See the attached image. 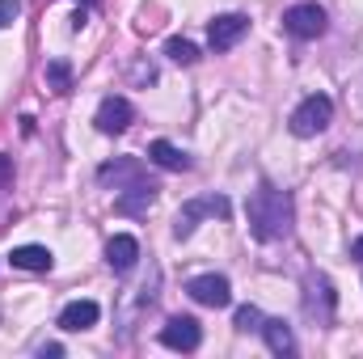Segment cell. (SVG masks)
Segmentation results:
<instances>
[{"instance_id":"obj_1","label":"cell","mask_w":363,"mask_h":359,"mask_svg":"<svg viewBox=\"0 0 363 359\" xmlns=\"http://www.w3.org/2000/svg\"><path fill=\"white\" fill-rule=\"evenodd\" d=\"M245 220H250V233L258 241H283L296 224V207H291V194L279 190L271 182H262L250 203H245Z\"/></svg>"},{"instance_id":"obj_2","label":"cell","mask_w":363,"mask_h":359,"mask_svg":"<svg viewBox=\"0 0 363 359\" xmlns=\"http://www.w3.org/2000/svg\"><path fill=\"white\" fill-rule=\"evenodd\" d=\"M330 118H334V101H330L325 93H308V97L291 110V136H300V140L321 136V131L330 127Z\"/></svg>"},{"instance_id":"obj_3","label":"cell","mask_w":363,"mask_h":359,"mask_svg":"<svg viewBox=\"0 0 363 359\" xmlns=\"http://www.w3.org/2000/svg\"><path fill=\"white\" fill-rule=\"evenodd\" d=\"M228 211H233V203H228L224 194H203V199H190V203L178 211V220H174V237H190V233H194V224H199L203 216L228 220Z\"/></svg>"},{"instance_id":"obj_4","label":"cell","mask_w":363,"mask_h":359,"mask_svg":"<svg viewBox=\"0 0 363 359\" xmlns=\"http://www.w3.org/2000/svg\"><path fill=\"white\" fill-rule=\"evenodd\" d=\"M334 309H338L334 283H330L325 275H308V279H304V313H308L317 326H330V321H334Z\"/></svg>"},{"instance_id":"obj_5","label":"cell","mask_w":363,"mask_h":359,"mask_svg":"<svg viewBox=\"0 0 363 359\" xmlns=\"http://www.w3.org/2000/svg\"><path fill=\"white\" fill-rule=\"evenodd\" d=\"M283 30L300 43H313V38L325 34V9L321 4H291L283 13Z\"/></svg>"},{"instance_id":"obj_6","label":"cell","mask_w":363,"mask_h":359,"mask_svg":"<svg viewBox=\"0 0 363 359\" xmlns=\"http://www.w3.org/2000/svg\"><path fill=\"white\" fill-rule=\"evenodd\" d=\"M131 118H135V106H131L127 97H118V93L101 97V106H97V114H93V123H97L101 136H123V131L131 127Z\"/></svg>"},{"instance_id":"obj_7","label":"cell","mask_w":363,"mask_h":359,"mask_svg":"<svg viewBox=\"0 0 363 359\" xmlns=\"http://www.w3.org/2000/svg\"><path fill=\"white\" fill-rule=\"evenodd\" d=\"M186 292H190V300L203 304V309H224V304H233V283H228L224 275H194V279L186 283Z\"/></svg>"},{"instance_id":"obj_8","label":"cell","mask_w":363,"mask_h":359,"mask_svg":"<svg viewBox=\"0 0 363 359\" xmlns=\"http://www.w3.org/2000/svg\"><path fill=\"white\" fill-rule=\"evenodd\" d=\"M245 34H250V17H241V13H220V17L207 26V43H211V51H233Z\"/></svg>"},{"instance_id":"obj_9","label":"cell","mask_w":363,"mask_h":359,"mask_svg":"<svg viewBox=\"0 0 363 359\" xmlns=\"http://www.w3.org/2000/svg\"><path fill=\"white\" fill-rule=\"evenodd\" d=\"M144 178H148V170H144L140 157H114V161H106V165L97 170V182H101V186H114V190L135 186V182H144Z\"/></svg>"},{"instance_id":"obj_10","label":"cell","mask_w":363,"mask_h":359,"mask_svg":"<svg viewBox=\"0 0 363 359\" xmlns=\"http://www.w3.org/2000/svg\"><path fill=\"white\" fill-rule=\"evenodd\" d=\"M161 343H165L169 351H199L203 326H199L194 317H169V321L161 326Z\"/></svg>"},{"instance_id":"obj_11","label":"cell","mask_w":363,"mask_h":359,"mask_svg":"<svg viewBox=\"0 0 363 359\" xmlns=\"http://www.w3.org/2000/svg\"><path fill=\"white\" fill-rule=\"evenodd\" d=\"M152 199H157V182H135V186H123L118 190V199H114V211L118 216H144L148 207H152Z\"/></svg>"},{"instance_id":"obj_12","label":"cell","mask_w":363,"mask_h":359,"mask_svg":"<svg viewBox=\"0 0 363 359\" xmlns=\"http://www.w3.org/2000/svg\"><path fill=\"white\" fill-rule=\"evenodd\" d=\"M97 317H101V309H97L93 300H72V304H64V313H60V330L81 334V330H93V326H97Z\"/></svg>"},{"instance_id":"obj_13","label":"cell","mask_w":363,"mask_h":359,"mask_svg":"<svg viewBox=\"0 0 363 359\" xmlns=\"http://www.w3.org/2000/svg\"><path fill=\"white\" fill-rule=\"evenodd\" d=\"M106 263H110V270L127 275V270L140 263V241H135V237H127V233H118V237L106 245Z\"/></svg>"},{"instance_id":"obj_14","label":"cell","mask_w":363,"mask_h":359,"mask_svg":"<svg viewBox=\"0 0 363 359\" xmlns=\"http://www.w3.org/2000/svg\"><path fill=\"white\" fill-rule=\"evenodd\" d=\"M148 161H152V165H161V170H169V174L190 170V157L182 153L178 144H169V140H152V144H148Z\"/></svg>"},{"instance_id":"obj_15","label":"cell","mask_w":363,"mask_h":359,"mask_svg":"<svg viewBox=\"0 0 363 359\" xmlns=\"http://www.w3.org/2000/svg\"><path fill=\"white\" fill-rule=\"evenodd\" d=\"M258 334L267 338V347H271L274 355H291V351H296V338H291V326H287L283 317H267Z\"/></svg>"},{"instance_id":"obj_16","label":"cell","mask_w":363,"mask_h":359,"mask_svg":"<svg viewBox=\"0 0 363 359\" xmlns=\"http://www.w3.org/2000/svg\"><path fill=\"white\" fill-rule=\"evenodd\" d=\"M9 263L17 270H51V250L47 245H17L9 254Z\"/></svg>"},{"instance_id":"obj_17","label":"cell","mask_w":363,"mask_h":359,"mask_svg":"<svg viewBox=\"0 0 363 359\" xmlns=\"http://www.w3.org/2000/svg\"><path fill=\"white\" fill-rule=\"evenodd\" d=\"M165 55H169L174 64H182V68L199 64V47H194L190 38H169V43H165Z\"/></svg>"},{"instance_id":"obj_18","label":"cell","mask_w":363,"mask_h":359,"mask_svg":"<svg viewBox=\"0 0 363 359\" xmlns=\"http://www.w3.org/2000/svg\"><path fill=\"white\" fill-rule=\"evenodd\" d=\"M47 85L55 93L72 89V68H68V60H51V64H47Z\"/></svg>"},{"instance_id":"obj_19","label":"cell","mask_w":363,"mask_h":359,"mask_svg":"<svg viewBox=\"0 0 363 359\" xmlns=\"http://www.w3.org/2000/svg\"><path fill=\"white\" fill-rule=\"evenodd\" d=\"M262 321H267V317H262L254 304H241V309H237V330H241V334H250V330H262Z\"/></svg>"},{"instance_id":"obj_20","label":"cell","mask_w":363,"mask_h":359,"mask_svg":"<svg viewBox=\"0 0 363 359\" xmlns=\"http://www.w3.org/2000/svg\"><path fill=\"white\" fill-rule=\"evenodd\" d=\"M17 13H21V0H0V30H4V26H13V21H17Z\"/></svg>"},{"instance_id":"obj_21","label":"cell","mask_w":363,"mask_h":359,"mask_svg":"<svg viewBox=\"0 0 363 359\" xmlns=\"http://www.w3.org/2000/svg\"><path fill=\"white\" fill-rule=\"evenodd\" d=\"M9 182H13V157H4V153H0V190H4Z\"/></svg>"},{"instance_id":"obj_22","label":"cell","mask_w":363,"mask_h":359,"mask_svg":"<svg viewBox=\"0 0 363 359\" xmlns=\"http://www.w3.org/2000/svg\"><path fill=\"white\" fill-rule=\"evenodd\" d=\"M351 258H359V263H363V237H355V241H351Z\"/></svg>"}]
</instances>
